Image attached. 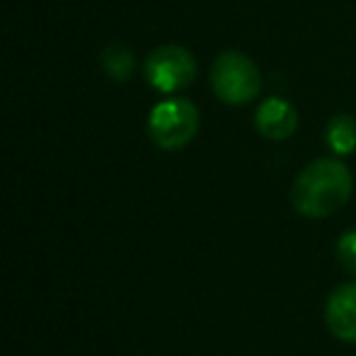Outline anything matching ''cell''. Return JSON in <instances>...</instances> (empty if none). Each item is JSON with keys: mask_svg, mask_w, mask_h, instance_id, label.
<instances>
[{"mask_svg": "<svg viewBox=\"0 0 356 356\" xmlns=\"http://www.w3.org/2000/svg\"><path fill=\"white\" fill-rule=\"evenodd\" d=\"M354 193V176L339 159H315L293 181L291 203L300 215L322 220L349 203Z\"/></svg>", "mask_w": 356, "mask_h": 356, "instance_id": "obj_1", "label": "cell"}, {"mask_svg": "<svg viewBox=\"0 0 356 356\" xmlns=\"http://www.w3.org/2000/svg\"><path fill=\"white\" fill-rule=\"evenodd\" d=\"M210 86L227 105H247L261 93V71L244 51L227 49L213 61Z\"/></svg>", "mask_w": 356, "mask_h": 356, "instance_id": "obj_2", "label": "cell"}, {"mask_svg": "<svg viewBox=\"0 0 356 356\" xmlns=\"http://www.w3.org/2000/svg\"><path fill=\"white\" fill-rule=\"evenodd\" d=\"M200 127V113L191 100L168 98L149 113V139L163 152H178L188 147Z\"/></svg>", "mask_w": 356, "mask_h": 356, "instance_id": "obj_3", "label": "cell"}, {"mask_svg": "<svg viewBox=\"0 0 356 356\" xmlns=\"http://www.w3.org/2000/svg\"><path fill=\"white\" fill-rule=\"evenodd\" d=\"M198 76L195 56L186 47L161 44L149 51L144 61V79L159 93H178L186 90Z\"/></svg>", "mask_w": 356, "mask_h": 356, "instance_id": "obj_4", "label": "cell"}, {"mask_svg": "<svg viewBox=\"0 0 356 356\" xmlns=\"http://www.w3.org/2000/svg\"><path fill=\"white\" fill-rule=\"evenodd\" d=\"M325 322L332 337L356 344V281L341 283L330 293L325 305Z\"/></svg>", "mask_w": 356, "mask_h": 356, "instance_id": "obj_5", "label": "cell"}, {"mask_svg": "<svg viewBox=\"0 0 356 356\" xmlns=\"http://www.w3.org/2000/svg\"><path fill=\"white\" fill-rule=\"evenodd\" d=\"M259 134L271 142H283L298 129V110L286 98H266L254 115Z\"/></svg>", "mask_w": 356, "mask_h": 356, "instance_id": "obj_6", "label": "cell"}, {"mask_svg": "<svg viewBox=\"0 0 356 356\" xmlns=\"http://www.w3.org/2000/svg\"><path fill=\"white\" fill-rule=\"evenodd\" d=\"M325 142L339 156H346L356 149V118L334 115L325 127Z\"/></svg>", "mask_w": 356, "mask_h": 356, "instance_id": "obj_7", "label": "cell"}, {"mask_svg": "<svg viewBox=\"0 0 356 356\" xmlns=\"http://www.w3.org/2000/svg\"><path fill=\"white\" fill-rule=\"evenodd\" d=\"M100 66L113 81H127L134 74V51L122 42H113L100 54Z\"/></svg>", "mask_w": 356, "mask_h": 356, "instance_id": "obj_8", "label": "cell"}, {"mask_svg": "<svg viewBox=\"0 0 356 356\" xmlns=\"http://www.w3.org/2000/svg\"><path fill=\"white\" fill-rule=\"evenodd\" d=\"M337 259L341 268L349 273H356V229H346L337 242Z\"/></svg>", "mask_w": 356, "mask_h": 356, "instance_id": "obj_9", "label": "cell"}]
</instances>
